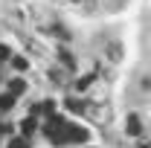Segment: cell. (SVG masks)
Instances as JSON below:
<instances>
[{"label": "cell", "mask_w": 151, "mask_h": 148, "mask_svg": "<svg viewBox=\"0 0 151 148\" xmlns=\"http://www.w3.org/2000/svg\"><path fill=\"white\" fill-rule=\"evenodd\" d=\"M64 105H67V111H73V113H84L87 111V105H84L81 99H67Z\"/></svg>", "instance_id": "cell-5"}, {"label": "cell", "mask_w": 151, "mask_h": 148, "mask_svg": "<svg viewBox=\"0 0 151 148\" xmlns=\"http://www.w3.org/2000/svg\"><path fill=\"white\" fill-rule=\"evenodd\" d=\"M84 139H87V131L81 128V125H73V122L64 125V142H76V145H78V142H84Z\"/></svg>", "instance_id": "cell-2"}, {"label": "cell", "mask_w": 151, "mask_h": 148, "mask_svg": "<svg viewBox=\"0 0 151 148\" xmlns=\"http://www.w3.org/2000/svg\"><path fill=\"white\" fill-rule=\"evenodd\" d=\"M9 93H12V96L26 93V81H23V78H12V81H9Z\"/></svg>", "instance_id": "cell-4"}, {"label": "cell", "mask_w": 151, "mask_h": 148, "mask_svg": "<svg viewBox=\"0 0 151 148\" xmlns=\"http://www.w3.org/2000/svg\"><path fill=\"white\" fill-rule=\"evenodd\" d=\"M41 111H44V113H50V116H52V111H55V102H50V99H47V102L41 105Z\"/></svg>", "instance_id": "cell-10"}, {"label": "cell", "mask_w": 151, "mask_h": 148, "mask_svg": "<svg viewBox=\"0 0 151 148\" xmlns=\"http://www.w3.org/2000/svg\"><path fill=\"white\" fill-rule=\"evenodd\" d=\"M35 116H26V119H23V122H20V131H23V137H29V134H32V131H35Z\"/></svg>", "instance_id": "cell-6"}, {"label": "cell", "mask_w": 151, "mask_h": 148, "mask_svg": "<svg viewBox=\"0 0 151 148\" xmlns=\"http://www.w3.org/2000/svg\"><path fill=\"white\" fill-rule=\"evenodd\" d=\"M6 148H29V142H26V137H15Z\"/></svg>", "instance_id": "cell-8"}, {"label": "cell", "mask_w": 151, "mask_h": 148, "mask_svg": "<svg viewBox=\"0 0 151 148\" xmlns=\"http://www.w3.org/2000/svg\"><path fill=\"white\" fill-rule=\"evenodd\" d=\"M137 148H151V145H148V142H142V145H137Z\"/></svg>", "instance_id": "cell-14"}, {"label": "cell", "mask_w": 151, "mask_h": 148, "mask_svg": "<svg viewBox=\"0 0 151 148\" xmlns=\"http://www.w3.org/2000/svg\"><path fill=\"white\" fill-rule=\"evenodd\" d=\"M64 125H67V119H64V116H58V113H52V116L47 119V125H44L47 139H50V142H55V145H64Z\"/></svg>", "instance_id": "cell-1"}, {"label": "cell", "mask_w": 151, "mask_h": 148, "mask_svg": "<svg viewBox=\"0 0 151 148\" xmlns=\"http://www.w3.org/2000/svg\"><path fill=\"white\" fill-rule=\"evenodd\" d=\"M6 58H12V52H9V47L0 44V61H6Z\"/></svg>", "instance_id": "cell-13"}, {"label": "cell", "mask_w": 151, "mask_h": 148, "mask_svg": "<svg viewBox=\"0 0 151 148\" xmlns=\"http://www.w3.org/2000/svg\"><path fill=\"white\" fill-rule=\"evenodd\" d=\"M12 64H15V70H26V67H29L26 58H12Z\"/></svg>", "instance_id": "cell-11"}, {"label": "cell", "mask_w": 151, "mask_h": 148, "mask_svg": "<svg viewBox=\"0 0 151 148\" xmlns=\"http://www.w3.org/2000/svg\"><path fill=\"white\" fill-rule=\"evenodd\" d=\"M12 105H15V96L12 93H3L0 96V111H12Z\"/></svg>", "instance_id": "cell-7"}, {"label": "cell", "mask_w": 151, "mask_h": 148, "mask_svg": "<svg viewBox=\"0 0 151 148\" xmlns=\"http://www.w3.org/2000/svg\"><path fill=\"white\" fill-rule=\"evenodd\" d=\"M125 131H128L131 137H139V134H142V122H139V116H137V113H131V116H128V122H125Z\"/></svg>", "instance_id": "cell-3"}, {"label": "cell", "mask_w": 151, "mask_h": 148, "mask_svg": "<svg viewBox=\"0 0 151 148\" xmlns=\"http://www.w3.org/2000/svg\"><path fill=\"white\" fill-rule=\"evenodd\" d=\"M61 61H64V64L73 70V58H70V52H67V50H61Z\"/></svg>", "instance_id": "cell-12"}, {"label": "cell", "mask_w": 151, "mask_h": 148, "mask_svg": "<svg viewBox=\"0 0 151 148\" xmlns=\"http://www.w3.org/2000/svg\"><path fill=\"white\" fill-rule=\"evenodd\" d=\"M90 81H93V73H90V75H84V78H78V84H76V87H78V90H84Z\"/></svg>", "instance_id": "cell-9"}]
</instances>
